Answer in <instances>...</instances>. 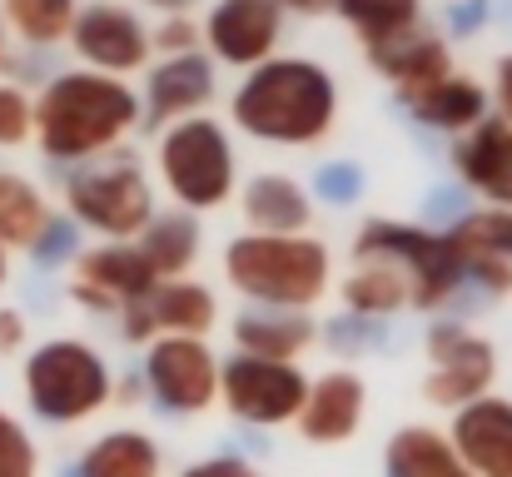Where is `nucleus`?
Segmentation results:
<instances>
[{"instance_id":"15","label":"nucleus","mask_w":512,"mask_h":477,"mask_svg":"<svg viewBox=\"0 0 512 477\" xmlns=\"http://www.w3.org/2000/svg\"><path fill=\"white\" fill-rule=\"evenodd\" d=\"M368 413V383L353 368H329L319 378H309V398L299 408V438L314 448H339L348 438H358Z\"/></svg>"},{"instance_id":"3","label":"nucleus","mask_w":512,"mask_h":477,"mask_svg":"<svg viewBox=\"0 0 512 477\" xmlns=\"http://www.w3.org/2000/svg\"><path fill=\"white\" fill-rule=\"evenodd\" d=\"M224 279L234 294L249 299V309H289L309 314L334 279V254L324 239L294 234H239L224 244Z\"/></svg>"},{"instance_id":"6","label":"nucleus","mask_w":512,"mask_h":477,"mask_svg":"<svg viewBox=\"0 0 512 477\" xmlns=\"http://www.w3.org/2000/svg\"><path fill=\"white\" fill-rule=\"evenodd\" d=\"M155 164H160V184L170 189V199L184 214H209V209L229 204L239 189L234 140L209 115H189L170 130H160Z\"/></svg>"},{"instance_id":"14","label":"nucleus","mask_w":512,"mask_h":477,"mask_svg":"<svg viewBox=\"0 0 512 477\" xmlns=\"http://www.w3.org/2000/svg\"><path fill=\"white\" fill-rule=\"evenodd\" d=\"M214 60L204 50L170 55L160 65H150L145 75V95H140V130H170L189 115H204L214 100Z\"/></svg>"},{"instance_id":"28","label":"nucleus","mask_w":512,"mask_h":477,"mask_svg":"<svg viewBox=\"0 0 512 477\" xmlns=\"http://www.w3.org/2000/svg\"><path fill=\"white\" fill-rule=\"evenodd\" d=\"M334 15L353 25L363 50H373V45L423 25V0H334Z\"/></svg>"},{"instance_id":"25","label":"nucleus","mask_w":512,"mask_h":477,"mask_svg":"<svg viewBox=\"0 0 512 477\" xmlns=\"http://www.w3.org/2000/svg\"><path fill=\"white\" fill-rule=\"evenodd\" d=\"M145 314L155 323V333H174V338H209V328L219 323V299L209 284L199 279H165L150 299Z\"/></svg>"},{"instance_id":"42","label":"nucleus","mask_w":512,"mask_h":477,"mask_svg":"<svg viewBox=\"0 0 512 477\" xmlns=\"http://www.w3.org/2000/svg\"><path fill=\"white\" fill-rule=\"evenodd\" d=\"M110 403H120V408H135V403H145V378L135 373V378L115 383V398H110Z\"/></svg>"},{"instance_id":"17","label":"nucleus","mask_w":512,"mask_h":477,"mask_svg":"<svg viewBox=\"0 0 512 477\" xmlns=\"http://www.w3.org/2000/svg\"><path fill=\"white\" fill-rule=\"evenodd\" d=\"M448 164L468 194H483L488 209H512V125L488 115L478 130L458 135Z\"/></svg>"},{"instance_id":"41","label":"nucleus","mask_w":512,"mask_h":477,"mask_svg":"<svg viewBox=\"0 0 512 477\" xmlns=\"http://www.w3.org/2000/svg\"><path fill=\"white\" fill-rule=\"evenodd\" d=\"M25 348V318L20 309H0V353H20Z\"/></svg>"},{"instance_id":"35","label":"nucleus","mask_w":512,"mask_h":477,"mask_svg":"<svg viewBox=\"0 0 512 477\" xmlns=\"http://www.w3.org/2000/svg\"><path fill=\"white\" fill-rule=\"evenodd\" d=\"M0 477H40V448L20 418L0 408Z\"/></svg>"},{"instance_id":"31","label":"nucleus","mask_w":512,"mask_h":477,"mask_svg":"<svg viewBox=\"0 0 512 477\" xmlns=\"http://www.w3.org/2000/svg\"><path fill=\"white\" fill-rule=\"evenodd\" d=\"M319 338L329 343L334 358H363V353H373V348H388L393 323H383V318L339 314V318H329V323L319 328Z\"/></svg>"},{"instance_id":"40","label":"nucleus","mask_w":512,"mask_h":477,"mask_svg":"<svg viewBox=\"0 0 512 477\" xmlns=\"http://www.w3.org/2000/svg\"><path fill=\"white\" fill-rule=\"evenodd\" d=\"M488 100L498 105V120L512 125V50L493 60V90H488Z\"/></svg>"},{"instance_id":"33","label":"nucleus","mask_w":512,"mask_h":477,"mask_svg":"<svg viewBox=\"0 0 512 477\" xmlns=\"http://www.w3.org/2000/svg\"><path fill=\"white\" fill-rule=\"evenodd\" d=\"M448 234H458L468 249H478V254H493V259H508L512 264V209H473L458 229H448Z\"/></svg>"},{"instance_id":"30","label":"nucleus","mask_w":512,"mask_h":477,"mask_svg":"<svg viewBox=\"0 0 512 477\" xmlns=\"http://www.w3.org/2000/svg\"><path fill=\"white\" fill-rule=\"evenodd\" d=\"M309 194L329 209H353L363 204L368 194V169L358 159H324L314 174H309Z\"/></svg>"},{"instance_id":"46","label":"nucleus","mask_w":512,"mask_h":477,"mask_svg":"<svg viewBox=\"0 0 512 477\" xmlns=\"http://www.w3.org/2000/svg\"><path fill=\"white\" fill-rule=\"evenodd\" d=\"M10 279V259H5V249H0V284Z\"/></svg>"},{"instance_id":"11","label":"nucleus","mask_w":512,"mask_h":477,"mask_svg":"<svg viewBox=\"0 0 512 477\" xmlns=\"http://www.w3.org/2000/svg\"><path fill=\"white\" fill-rule=\"evenodd\" d=\"M70 50H75L80 70L115 75V80L150 70V55H155L150 25L125 0H85L75 10V25H70Z\"/></svg>"},{"instance_id":"44","label":"nucleus","mask_w":512,"mask_h":477,"mask_svg":"<svg viewBox=\"0 0 512 477\" xmlns=\"http://www.w3.org/2000/svg\"><path fill=\"white\" fill-rule=\"evenodd\" d=\"M145 5H155V10H165V15H189L194 0H145Z\"/></svg>"},{"instance_id":"39","label":"nucleus","mask_w":512,"mask_h":477,"mask_svg":"<svg viewBox=\"0 0 512 477\" xmlns=\"http://www.w3.org/2000/svg\"><path fill=\"white\" fill-rule=\"evenodd\" d=\"M179 477H264L244 453H214V458H199V463H189Z\"/></svg>"},{"instance_id":"36","label":"nucleus","mask_w":512,"mask_h":477,"mask_svg":"<svg viewBox=\"0 0 512 477\" xmlns=\"http://www.w3.org/2000/svg\"><path fill=\"white\" fill-rule=\"evenodd\" d=\"M35 135V100L20 85H0V150H15Z\"/></svg>"},{"instance_id":"19","label":"nucleus","mask_w":512,"mask_h":477,"mask_svg":"<svg viewBox=\"0 0 512 477\" xmlns=\"http://www.w3.org/2000/svg\"><path fill=\"white\" fill-rule=\"evenodd\" d=\"M239 214H244V234H279V239H294V234H309L314 224V199H309V184H299L294 174H274V169H259L244 179L239 189Z\"/></svg>"},{"instance_id":"26","label":"nucleus","mask_w":512,"mask_h":477,"mask_svg":"<svg viewBox=\"0 0 512 477\" xmlns=\"http://www.w3.org/2000/svg\"><path fill=\"white\" fill-rule=\"evenodd\" d=\"M343 314H358V318H383L393 323V314L408 309V279L383 264V259H358V269L343 279Z\"/></svg>"},{"instance_id":"21","label":"nucleus","mask_w":512,"mask_h":477,"mask_svg":"<svg viewBox=\"0 0 512 477\" xmlns=\"http://www.w3.org/2000/svg\"><path fill=\"white\" fill-rule=\"evenodd\" d=\"M229 328H234L239 353L274 358V363H294L304 348L319 343V323L309 314H289V309H239Z\"/></svg>"},{"instance_id":"34","label":"nucleus","mask_w":512,"mask_h":477,"mask_svg":"<svg viewBox=\"0 0 512 477\" xmlns=\"http://www.w3.org/2000/svg\"><path fill=\"white\" fill-rule=\"evenodd\" d=\"M25 254H30L35 269H65L70 259H80V224L70 214H50L45 229H40V239Z\"/></svg>"},{"instance_id":"43","label":"nucleus","mask_w":512,"mask_h":477,"mask_svg":"<svg viewBox=\"0 0 512 477\" xmlns=\"http://www.w3.org/2000/svg\"><path fill=\"white\" fill-rule=\"evenodd\" d=\"M279 10H294V15H329L334 0H274Z\"/></svg>"},{"instance_id":"38","label":"nucleus","mask_w":512,"mask_h":477,"mask_svg":"<svg viewBox=\"0 0 512 477\" xmlns=\"http://www.w3.org/2000/svg\"><path fill=\"white\" fill-rule=\"evenodd\" d=\"M150 50H160L165 60H170V55L199 50V20H189V15H165V20L150 30Z\"/></svg>"},{"instance_id":"13","label":"nucleus","mask_w":512,"mask_h":477,"mask_svg":"<svg viewBox=\"0 0 512 477\" xmlns=\"http://www.w3.org/2000/svg\"><path fill=\"white\" fill-rule=\"evenodd\" d=\"M199 40L209 45L204 55L214 65L259 70L284 40V10L274 0H214L199 20Z\"/></svg>"},{"instance_id":"10","label":"nucleus","mask_w":512,"mask_h":477,"mask_svg":"<svg viewBox=\"0 0 512 477\" xmlns=\"http://www.w3.org/2000/svg\"><path fill=\"white\" fill-rule=\"evenodd\" d=\"M423 348L433 358V373L423 378V398L433 408H468L478 398L493 393V378H498V353L483 333H473L463 318H433L428 333H423Z\"/></svg>"},{"instance_id":"23","label":"nucleus","mask_w":512,"mask_h":477,"mask_svg":"<svg viewBox=\"0 0 512 477\" xmlns=\"http://www.w3.org/2000/svg\"><path fill=\"white\" fill-rule=\"evenodd\" d=\"M383 477H473V473L458 458V448L448 443V433H438L428 423H408L383 448Z\"/></svg>"},{"instance_id":"18","label":"nucleus","mask_w":512,"mask_h":477,"mask_svg":"<svg viewBox=\"0 0 512 477\" xmlns=\"http://www.w3.org/2000/svg\"><path fill=\"white\" fill-rule=\"evenodd\" d=\"M448 443L468 463L473 477H512V403L508 398H478L453 413Z\"/></svg>"},{"instance_id":"24","label":"nucleus","mask_w":512,"mask_h":477,"mask_svg":"<svg viewBox=\"0 0 512 477\" xmlns=\"http://www.w3.org/2000/svg\"><path fill=\"white\" fill-rule=\"evenodd\" d=\"M135 249L150 259V269L160 279H184L204 254V224H199V214H184V209H165V214L155 209V219L145 224Z\"/></svg>"},{"instance_id":"1","label":"nucleus","mask_w":512,"mask_h":477,"mask_svg":"<svg viewBox=\"0 0 512 477\" xmlns=\"http://www.w3.org/2000/svg\"><path fill=\"white\" fill-rule=\"evenodd\" d=\"M229 120L239 135L279 150H309L334 135L339 120V80L329 65L309 55H274L249 70L229 100Z\"/></svg>"},{"instance_id":"8","label":"nucleus","mask_w":512,"mask_h":477,"mask_svg":"<svg viewBox=\"0 0 512 477\" xmlns=\"http://www.w3.org/2000/svg\"><path fill=\"white\" fill-rule=\"evenodd\" d=\"M309 398V378L299 363H274V358H219V403L229 418H239L254 433L289 428L299 423V408Z\"/></svg>"},{"instance_id":"37","label":"nucleus","mask_w":512,"mask_h":477,"mask_svg":"<svg viewBox=\"0 0 512 477\" xmlns=\"http://www.w3.org/2000/svg\"><path fill=\"white\" fill-rule=\"evenodd\" d=\"M488 25H493V0H448V10H443V35L448 40H473Z\"/></svg>"},{"instance_id":"9","label":"nucleus","mask_w":512,"mask_h":477,"mask_svg":"<svg viewBox=\"0 0 512 477\" xmlns=\"http://www.w3.org/2000/svg\"><path fill=\"white\" fill-rule=\"evenodd\" d=\"M140 378L145 398L170 418H199L219 403V353L204 338L160 333L155 343H145Z\"/></svg>"},{"instance_id":"5","label":"nucleus","mask_w":512,"mask_h":477,"mask_svg":"<svg viewBox=\"0 0 512 477\" xmlns=\"http://www.w3.org/2000/svg\"><path fill=\"white\" fill-rule=\"evenodd\" d=\"M115 398V373L105 353L85 338H45L25 358V403L50 428L90 423Z\"/></svg>"},{"instance_id":"12","label":"nucleus","mask_w":512,"mask_h":477,"mask_svg":"<svg viewBox=\"0 0 512 477\" xmlns=\"http://www.w3.org/2000/svg\"><path fill=\"white\" fill-rule=\"evenodd\" d=\"M160 284L165 279L150 269V259L135 244H95V249H80L75 259L70 299L90 314H125L145 304Z\"/></svg>"},{"instance_id":"32","label":"nucleus","mask_w":512,"mask_h":477,"mask_svg":"<svg viewBox=\"0 0 512 477\" xmlns=\"http://www.w3.org/2000/svg\"><path fill=\"white\" fill-rule=\"evenodd\" d=\"M468 214H473V194H468L458 179L428 184L423 199H418V229H428V234H448V229H458Z\"/></svg>"},{"instance_id":"16","label":"nucleus","mask_w":512,"mask_h":477,"mask_svg":"<svg viewBox=\"0 0 512 477\" xmlns=\"http://www.w3.org/2000/svg\"><path fill=\"white\" fill-rule=\"evenodd\" d=\"M363 55L393 85V100H413V95H423V90H433V85H443L453 75V50L428 25H413V30H403V35L363 50Z\"/></svg>"},{"instance_id":"27","label":"nucleus","mask_w":512,"mask_h":477,"mask_svg":"<svg viewBox=\"0 0 512 477\" xmlns=\"http://www.w3.org/2000/svg\"><path fill=\"white\" fill-rule=\"evenodd\" d=\"M45 219H50L45 194L25 174L0 169V249H30L40 239Z\"/></svg>"},{"instance_id":"22","label":"nucleus","mask_w":512,"mask_h":477,"mask_svg":"<svg viewBox=\"0 0 512 477\" xmlns=\"http://www.w3.org/2000/svg\"><path fill=\"white\" fill-rule=\"evenodd\" d=\"M75 473L80 477H165V448L145 428H110L105 438H95L80 453Z\"/></svg>"},{"instance_id":"29","label":"nucleus","mask_w":512,"mask_h":477,"mask_svg":"<svg viewBox=\"0 0 512 477\" xmlns=\"http://www.w3.org/2000/svg\"><path fill=\"white\" fill-rule=\"evenodd\" d=\"M75 10L80 0H5V25L35 45V50H50L60 40H70V25H75Z\"/></svg>"},{"instance_id":"2","label":"nucleus","mask_w":512,"mask_h":477,"mask_svg":"<svg viewBox=\"0 0 512 477\" xmlns=\"http://www.w3.org/2000/svg\"><path fill=\"white\" fill-rule=\"evenodd\" d=\"M130 130H140V90L115 75L60 70L35 100V145L55 164H85L105 155Z\"/></svg>"},{"instance_id":"4","label":"nucleus","mask_w":512,"mask_h":477,"mask_svg":"<svg viewBox=\"0 0 512 477\" xmlns=\"http://www.w3.org/2000/svg\"><path fill=\"white\" fill-rule=\"evenodd\" d=\"M353 259H383L408 279V309L463 318L468 304H483L468 284V259L453 234H428L403 219H368L353 239Z\"/></svg>"},{"instance_id":"45","label":"nucleus","mask_w":512,"mask_h":477,"mask_svg":"<svg viewBox=\"0 0 512 477\" xmlns=\"http://www.w3.org/2000/svg\"><path fill=\"white\" fill-rule=\"evenodd\" d=\"M493 20H503V30H512V0H503V10H493Z\"/></svg>"},{"instance_id":"20","label":"nucleus","mask_w":512,"mask_h":477,"mask_svg":"<svg viewBox=\"0 0 512 477\" xmlns=\"http://www.w3.org/2000/svg\"><path fill=\"white\" fill-rule=\"evenodd\" d=\"M403 110H408V120L418 125V130H433V135H468V130H478L488 115H493V100H488V85H478L473 75H448L443 85H433V90H423V95H413V100H398Z\"/></svg>"},{"instance_id":"7","label":"nucleus","mask_w":512,"mask_h":477,"mask_svg":"<svg viewBox=\"0 0 512 477\" xmlns=\"http://www.w3.org/2000/svg\"><path fill=\"white\" fill-rule=\"evenodd\" d=\"M65 214L105 234V244H135L145 224L155 219V189L150 174L135 159H110V164H85L65 179Z\"/></svg>"},{"instance_id":"47","label":"nucleus","mask_w":512,"mask_h":477,"mask_svg":"<svg viewBox=\"0 0 512 477\" xmlns=\"http://www.w3.org/2000/svg\"><path fill=\"white\" fill-rule=\"evenodd\" d=\"M0 60H5V15H0Z\"/></svg>"}]
</instances>
